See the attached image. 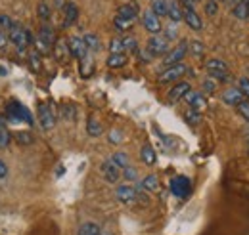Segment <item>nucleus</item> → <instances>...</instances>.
I'll return each instance as SVG.
<instances>
[{
	"mask_svg": "<svg viewBox=\"0 0 249 235\" xmlns=\"http://www.w3.org/2000/svg\"><path fill=\"white\" fill-rule=\"evenodd\" d=\"M8 40L18 48V52H19V54H23V52H25V48L33 42V36H31V33L25 29V27H21L18 21H14L12 29L8 31Z\"/></svg>",
	"mask_w": 249,
	"mask_h": 235,
	"instance_id": "f257e3e1",
	"label": "nucleus"
},
{
	"mask_svg": "<svg viewBox=\"0 0 249 235\" xmlns=\"http://www.w3.org/2000/svg\"><path fill=\"white\" fill-rule=\"evenodd\" d=\"M6 117L10 118L14 124H18V122L35 124V122H33L31 111H29L23 103H19V101H16V100H12V101L8 103V107H6Z\"/></svg>",
	"mask_w": 249,
	"mask_h": 235,
	"instance_id": "f03ea898",
	"label": "nucleus"
},
{
	"mask_svg": "<svg viewBox=\"0 0 249 235\" xmlns=\"http://www.w3.org/2000/svg\"><path fill=\"white\" fill-rule=\"evenodd\" d=\"M146 50H148L154 58H159V56H165V54L171 50V46H169V40L159 33V34H152V38H150L148 44H146Z\"/></svg>",
	"mask_w": 249,
	"mask_h": 235,
	"instance_id": "7ed1b4c3",
	"label": "nucleus"
},
{
	"mask_svg": "<svg viewBox=\"0 0 249 235\" xmlns=\"http://www.w3.org/2000/svg\"><path fill=\"white\" fill-rule=\"evenodd\" d=\"M38 124L42 130H52L56 126L54 109L48 103H38Z\"/></svg>",
	"mask_w": 249,
	"mask_h": 235,
	"instance_id": "20e7f679",
	"label": "nucleus"
},
{
	"mask_svg": "<svg viewBox=\"0 0 249 235\" xmlns=\"http://www.w3.org/2000/svg\"><path fill=\"white\" fill-rule=\"evenodd\" d=\"M171 191L173 195H177L178 199H186L192 193V182L186 176H177L171 180Z\"/></svg>",
	"mask_w": 249,
	"mask_h": 235,
	"instance_id": "39448f33",
	"label": "nucleus"
},
{
	"mask_svg": "<svg viewBox=\"0 0 249 235\" xmlns=\"http://www.w3.org/2000/svg\"><path fill=\"white\" fill-rule=\"evenodd\" d=\"M186 65L184 63H175V65H169L161 75H159V83L161 84H167V83H175L178 81L184 73H186Z\"/></svg>",
	"mask_w": 249,
	"mask_h": 235,
	"instance_id": "423d86ee",
	"label": "nucleus"
},
{
	"mask_svg": "<svg viewBox=\"0 0 249 235\" xmlns=\"http://www.w3.org/2000/svg\"><path fill=\"white\" fill-rule=\"evenodd\" d=\"M100 170H102V176L106 178V182L107 184H117L121 176H123V168H119L111 159H107V161H104L102 163V167H100Z\"/></svg>",
	"mask_w": 249,
	"mask_h": 235,
	"instance_id": "0eeeda50",
	"label": "nucleus"
},
{
	"mask_svg": "<svg viewBox=\"0 0 249 235\" xmlns=\"http://www.w3.org/2000/svg\"><path fill=\"white\" fill-rule=\"evenodd\" d=\"M188 54V42L186 40H180V44H177L173 50H169L163 58V63L169 67V65H175V63H180L184 56Z\"/></svg>",
	"mask_w": 249,
	"mask_h": 235,
	"instance_id": "6e6552de",
	"label": "nucleus"
},
{
	"mask_svg": "<svg viewBox=\"0 0 249 235\" xmlns=\"http://www.w3.org/2000/svg\"><path fill=\"white\" fill-rule=\"evenodd\" d=\"M62 14H63L62 27L67 29V27H71V25L79 19V6H77L73 0H65V4H63V8H62Z\"/></svg>",
	"mask_w": 249,
	"mask_h": 235,
	"instance_id": "1a4fd4ad",
	"label": "nucleus"
},
{
	"mask_svg": "<svg viewBox=\"0 0 249 235\" xmlns=\"http://www.w3.org/2000/svg\"><path fill=\"white\" fill-rule=\"evenodd\" d=\"M142 25H144V29L148 31L150 34H159V33L163 31L161 17L156 16L152 10H146V12L142 14Z\"/></svg>",
	"mask_w": 249,
	"mask_h": 235,
	"instance_id": "9d476101",
	"label": "nucleus"
},
{
	"mask_svg": "<svg viewBox=\"0 0 249 235\" xmlns=\"http://www.w3.org/2000/svg\"><path fill=\"white\" fill-rule=\"evenodd\" d=\"M67 46H69V54L75 59H79V61L90 54L89 48H87V44H85V40H83L81 36H71V38L67 40Z\"/></svg>",
	"mask_w": 249,
	"mask_h": 235,
	"instance_id": "9b49d317",
	"label": "nucleus"
},
{
	"mask_svg": "<svg viewBox=\"0 0 249 235\" xmlns=\"http://www.w3.org/2000/svg\"><path fill=\"white\" fill-rule=\"evenodd\" d=\"M184 100L190 103V107L196 109V111H205V109H207V100H205V96H203L201 92L190 90L186 96H184Z\"/></svg>",
	"mask_w": 249,
	"mask_h": 235,
	"instance_id": "f8f14e48",
	"label": "nucleus"
},
{
	"mask_svg": "<svg viewBox=\"0 0 249 235\" xmlns=\"http://www.w3.org/2000/svg\"><path fill=\"white\" fill-rule=\"evenodd\" d=\"M115 197L121 203H134L138 199V191H136V187H130V185H119L115 189Z\"/></svg>",
	"mask_w": 249,
	"mask_h": 235,
	"instance_id": "ddd939ff",
	"label": "nucleus"
},
{
	"mask_svg": "<svg viewBox=\"0 0 249 235\" xmlns=\"http://www.w3.org/2000/svg\"><path fill=\"white\" fill-rule=\"evenodd\" d=\"M117 16H121V17H126V19H138V16H140V8H138V4L136 2H124L121 4L119 8H117Z\"/></svg>",
	"mask_w": 249,
	"mask_h": 235,
	"instance_id": "4468645a",
	"label": "nucleus"
},
{
	"mask_svg": "<svg viewBox=\"0 0 249 235\" xmlns=\"http://www.w3.org/2000/svg\"><path fill=\"white\" fill-rule=\"evenodd\" d=\"M182 10H184V21H186V25L192 31L203 29V21H201V17L197 16L196 10H188V8H182Z\"/></svg>",
	"mask_w": 249,
	"mask_h": 235,
	"instance_id": "2eb2a0df",
	"label": "nucleus"
},
{
	"mask_svg": "<svg viewBox=\"0 0 249 235\" xmlns=\"http://www.w3.org/2000/svg\"><path fill=\"white\" fill-rule=\"evenodd\" d=\"M167 17L173 21V23H178L184 19V10L180 6L178 0H169V12H167Z\"/></svg>",
	"mask_w": 249,
	"mask_h": 235,
	"instance_id": "dca6fc26",
	"label": "nucleus"
},
{
	"mask_svg": "<svg viewBox=\"0 0 249 235\" xmlns=\"http://www.w3.org/2000/svg\"><path fill=\"white\" fill-rule=\"evenodd\" d=\"M190 90H192V86H190V83H186V81L177 83L173 88L169 90V100H171V101H178V100H182V98L186 96Z\"/></svg>",
	"mask_w": 249,
	"mask_h": 235,
	"instance_id": "f3484780",
	"label": "nucleus"
},
{
	"mask_svg": "<svg viewBox=\"0 0 249 235\" xmlns=\"http://www.w3.org/2000/svg\"><path fill=\"white\" fill-rule=\"evenodd\" d=\"M244 100H246V98H244V94H242L238 88H228L224 94H222V101H224L226 105H232V107L240 105Z\"/></svg>",
	"mask_w": 249,
	"mask_h": 235,
	"instance_id": "a211bd4d",
	"label": "nucleus"
},
{
	"mask_svg": "<svg viewBox=\"0 0 249 235\" xmlns=\"http://www.w3.org/2000/svg\"><path fill=\"white\" fill-rule=\"evenodd\" d=\"M52 52H54V56H56V59H58L60 63H65V61H67V58L71 56V54H69L67 40H56V44H54Z\"/></svg>",
	"mask_w": 249,
	"mask_h": 235,
	"instance_id": "6ab92c4d",
	"label": "nucleus"
},
{
	"mask_svg": "<svg viewBox=\"0 0 249 235\" xmlns=\"http://www.w3.org/2000/svg\"><path fill=\"white\" fill-rule=\"evenodd\" d=\"M36 36H38L42 42H46L50 48H54V44H56V33H54V29H52L50 25L44 23V25L38 29V34H36Z\"/></svg>",
	"mask_w": 249,
	"mask_h": 235,
	"instance_id": "aec40b11",
	"label": "nucleus"
},
{
	"mask_svg": "<svg viewBox=\"0 0 249 235\" xmlns=\"http://www.w3.org/2000/svg\"><path fill=\"white\" fill-rule=\"evenodd\" d=\"M205 69H207V73H209V75H213V73H228L226 63L218 58L207 59V61H205Z\"/></svg>",
	"mask_w": 249,
	"mask_h": 235,
	"instance_id": "412c9836",
	"label": "nucleus"
},
{
	"mask_svg": "<svg viewBox=\"0 0 249 235\" xmlns=\"http://www.w3.org/2000/svg\"><path fill=\"white\" fill-rule=\"evenodd\" d=\"M83 40H85L89 52H100V50H102V42H100L98 34H94V33H85V34H83Z\"/></svg>",
	"mask_w": 249,
	"mask_h": 235,
	"instance_id": "4be33fe9",
	"label": "nucleus"
},
{
	"mask_svg": "<svg viewBox=\"0 0 249 235\" xmlns=\"http://www.w3.org/2000/svg\"><path fill=\"white\" fill-rule=\"evenodd\" d=\"M140 159H142V161H144V165H148V167L156 165L157 155H156V151H154V147L150 146V144H146V146L140 149Z\"/></svg>",
	"mask_w": 249,
	"mask_h": 235,
	"instance_id": "5701e85b",
	"label": "nucleus"
},
{
	"mask_svg": "<svg viewBox=\"0 0 249 235\" xmlns=\"http://www.w3.org/2000/svg\"><path fill=\"white\" fill-rule=\"evenodd\" d=\"M126 61H128V58H126L124 52H121V54H109V58H107V67H109V69H121V67L126 65Z\"/></svg>",
	"mask_w": 249,
	"mask_h": 235,
	"instance_id": "b1692460",
	"label": "nucleus"
},
{
	"mask_svg": "<svg viewBox=\"0 0 249 235\" xmlns=\"http://www.w3.org/2000/svg\"><path fill=\"white\" fill-rule=\"evenodd\" d=\"M232 16H234L238 21H246V19L249 17L248 2L244 0V2H238V4H234V8H232Z\"/></svg>",
	"mask_w": 249,
	"mask_h": 235,
	"instance_id": "393cba45",
	"label": "nucleus"
},
{
	"mask_svg": "<svg viewBox=\"0 0 249 235\" xmlns=\"http://www.w3.org/2000/svg\"><path fill=\"white\" fill-rule=\"evenodd\" d=\"M134 23H136L134 19H126V17H121V16H115V17H113V27L119 31V33H126V31H130Z\"/></svg>",
	"mask_w": 249,
	"mask_h": 235,
	"instance_id": "a878e982",
	"label": "nucleus"
},
{
	"mask_svg": "<svg viewBox=\"0 0 249 235\" xmlns=\"http://www.w3.org/2000/svg\"><path fill=\"white\" fill-rule=\"evenodd\" d=\"M87 132H89V136H92V138H98V136H102V132H104V126H102V122H100L98 118L90 117V118H89V122H87Z\"/></svg>",
	"mask_w": 249,
	"mask_h": 235,
	"instance_id": "bb28decb",
	"label": "nucleus"
},
{
	"mask_svg": "<svg viewBox=\"0 0 249 235\" xmlns=\"http://www.w3.org/2000/svg\"><path fill=\"white\" fill-rule=\"evenodd\" d=\"M150 10L159 17H165L167 12H169V0H152V8Z\"/></svg>",
	"mask_w": 249,
	"mask_h": 235,
	"instance_id": "cd10ccee",
	"label": "nucleus"
},
{
	"mask_svg": "<svg viewBox=\"0 0 249 235\" xmlns=\"http://www.w3.org/2000/svg\"><path fill=\"white\" fill-rule=\"evenodd\" d=\"M92 71H94V61H92V56L89 54L87 58L81 59V77L83 79H89L92 75Z\"/></svg>",
	"mask_w": 249,
	"mask_h": 235,
	"instance_id": "c85d7f7f",
	"label": "nucleus"
},
{
	"mask_svg": "<svg viewBox=\"0 0 249 235\" xmlns=\"http://www.w3.org/2000/svg\"><path fill=\"white\" fill-rule=\"evenodd\" d=\"M36 16L40 17V21L48 23L50 17H52V8H50L46 2H38V6H36Z\"/></svg>",
	"mask_w": 249,
	"mask_h": 235,
	"instance_id": "c756f323",
	"label": "nucleus"
},
{
	"mask_svg": "<svg viewBox=\"0 0 249 235\" xmlns=\"http://www.w3.org/2000/svg\"><path fill=\"white\" fill-rule=\"evenodd\" d=\"M188 52H190L194 58H203L205 46H203L201 40H192V42H188Z\"/></svg>",
	"mask_w": 249,
	"mask_h": 235,
	"instance_id": "7c9ffc66",
	"label": "nucleus"
},
{
	"mask_svg": "<svg viewBox=\"0 0 249 235\" xmlns=\"http://www.w3.org/2000/svg\"><path fill=\"white\" fill-rule=\"evenodd\" d=\"M146 191H157L159 189V178L156 174H148V176L142 180V184H140Z\"/></svg>",
	"mask_w": 249,
	"mask_h": 235,
	"instance_id": "2f4dec72",
	"label": "nucleus"
},
{
	"mask_svg": "<svg viewBox=\"0 0 249 235\" xmlns=\"http://www.w3.org/2000/svg\"><path fill=\"white\" fill-rule=\"evenodd\" d=\"M79 235H102V230H100V226H98V224H94V222H87V224H83V226H81Z\"/></svg>",
	"mask_w": 249,
	"mask_h": 235,
	"instance_id": "473e14b6",
	"label": "nucleus"
},
{
	"mask_svg": "<svg viewBox=\"0 0 249 235\" xmlns=\"http://www.w3.org/2000/svg\"><path fill=\"white\" fill-rule=\"evenodd\" d=\"M184 120H186L188 124H199L201 122V111H196V109L190 107L184 113Z\"/></svg>",
	"mask_w": 249,
	"mask_h": 235,
	"instance_id": "72a5a7b5",
	"label": "nucleus"
},
{
	"mask_svg": "<svg viewBox=\"0 0 249 235\" xmlns=\"http://www.w3.org/2000/svg\"><path fill=\"white\" fill-rule=\"evenodd\" d=\"M121 40H123V48L126 52H132V54L138 52V40L134 36H123Z\"/></svg>",
	"mask_w": 249,
	"mask_h": 235,
	"instance_id": "f704fd0d",
	"label": "nucleus"
},
{
	"mask_svg": "<svg viewBox=\"0 0 249 235\" xmlns=\"http://www.w3.org/2000/svg\"><path fill=\"white\" fill-rule=\"evenodd\" d=\"M111 161H113V163H115L119 168H124V167H128V157H126V153H123V151H117V153H113Z\"/></svg>",
	"mask_w": 249,
	"mask_h": 235,
	"instance_id": "c9c22d12",
	"label": "nucleus"
},
{
	"mask_svg": "<svg viewBox=\"0 0 249 235\" xmlns=\"http://www.w3.org/2000/svg\"><path fill=\"white\" fill-rule=\"evenodd\" d=\"M107 48H109V54H121V52H124L123 40H121V38H117V36L109 40V46H107Z\"/></svg>",
	"mask_w": 249,
	"mask_h": 235,
	"instance_id": "e433bc0d",
	"label": "nucleus"
},
{
	"mask_svg": "<svg viewBox=\"0 0 249 235\" xmlns=\"http://www.w3.org/2000/svg\"><path fill=\"white\" fill-rule=\"evenodd\" d=\"M203 10H205V16H209V17L217 16L218 2H217V0H205V6H203Z\"/></svg>",
	"mask_w": 249,
	"mask_h": 235,
	"instance_id": "4c0bfd02",
	"label": "nucleus"
},
{
	"mask_svg": "<svg viewBox=\"0 0 249 235\" xmlns=\"http://www.w3.org/2000/svg\"><path fill=\"white\" fill-rule=\"evenodd\" d=\"M14 25V19L8 16V14H0V33H6V31L12 29Z\"/></svg>",
	"mask_w": 249,
	"mask_h": 235,
	"instance_id": "58836bf2",
	"label": "nucleus"
},
{
	"mask_svg": "<svg viewBox=\"0 0 249 235\" xmlns=\"http://www.w3.org/2000/svg\"><path fill=\"white\" fill-rule=\"evenodd\" d=\"M201 90L207 92V94H215V92H217V81L211 79V77H207V79L203 81V84H201Z\"/></svg>",
	"mask_w": 249,
	"mask_h": 235,
	"instance_id": "ea45409f",
	"label": "nucleus"
},
{
	"mask_svg": "<svg viewBox=\"0 0 249 235\" xmlns=\"http://www.w3.org/2000/svg\"><path fill=\"white\" fill-rule=\"evenodd\" d=\"M16 140L19 146H29L33 144V136L29 132H16Z\"/></svg>",
	"mask_w": 249,
	"mask_h": 235,
	"instance_id": "a19ab883",
	"label": "nucleus"
},
{
	"mask_svg": "<svg viewBox=\"0 0 249 235\" xmlns=\"http://www.w3.org/2000/svg\"><path fill=\"white\" fill-rule=\"evenodd\" d=\"M8 144H10V132L4 126V122L0 120V147H6Z\"/></svg>",
	"mask_w": 249,
	"mask_h": 235,
	"instance_id": "79ce46f5",
	"label": "nucleus"
},
{
	"mask_svg": "<svg viewBox=\"0 0 249 235\" xmlns=\"http://www.w3.org/2000/svg\"><path fill=\"white\" fill-rule=\"evenodd\" d=\"M29 65H31L33 71H38L40 69V54L36 50H33L31 54H29Z\"/></svg>",
	"mask_w": 249,
	"mask_h": 235,
	"instance_id": "37998d69",
	"label": "nucleus"
},
{
	"mask_svg": "<svg viewBox=\"0 0 249 235\" xmlns=\"http://www.w3.org/2000/svg\"><path fill=\"white\" fill-rule=\"evenodd\" d=\"M238 90L244 94L246 100H249V79H246V77L238 79Z\"/></svg>",
	"mask_w": 249,
	"mask_h": 235,
	"instance_id": "c03bdc74",
	"label": "nucleus"
},
{
	"mask_svg": "<svg viewBox=\"0 0 249 235\" xmlns=\"http://www.w3.org/2000/svg\"><path fill=\"white\" fill-rule=\"evenodd\" d=\"M123 140L124 138H123V132H121V130H117V128H115V130H111V132H109V144L119 146Z\"/></svg>",
	"mask_w": 249,
	"mask_h": 235,
	"instance_id": "a18cd8bd",
	"label": "nucleus"
},
{
	"mask_svg": "<svg viewBox=\"0 0 249 235\" xmlns=\"http://www.w3.org/2000/svg\"><path fill=\"white\" fill-rule=\"evenodd\" d=\"M163 36L171 42V40H175V38H178V31L175 27V23L173 25H169V27H165V33H163Z\"/></svg>",
	"mask_w": 249,
	"mask_h": 235,
	"instance_id": "49530a36",
	"label": "nucleus"
},
{
	"mask_svg": "<svg viewBox=\"0 0 249 235\" xmlns=\"http://www.w3.org/2000/svg\"><path fill=\"white\" fill-rule=\"evenodd\" d=\"M238 107V113L242 115V118H246V122H249V101L248 100H244L240 105H236Z\"/></svg>",
	"mask_w": 249,
	"mask_h": 235,
	"instance_id": "de8ad7c7",
	"label": "nucleus"
},
{
	"mask_svg": "<svg viewBox=\"0 0 249 235\" xmlns=\"http://www.w3.org/2000/svg\"><path fill=\"white\" fill-rule=\"evenodd\" d=\"M62 117L67 118V120H73V118H75V107H71V105H63Z\"/></svg>",
	"mask_w": 249,
	"mask_h": 235,
	"instance_id": "09e8293b",
	"label": "nucleus"
},
{
	"mask_svg": "<svg viewBox=\"0 0 249 235\" xmlns=\"http://www.w3.org/2000/svg\"><path fill=\"white\" fill-rule=\"evenodd\" d=\"M123 176L126 178V180H130V182H134V180L138 178V172H136V168H132V167H124Z\"/></svg>",
	"mask_w": 249,
	"mask_h": 235,
	"instance_id": "8fccbe9b",
	"label": "nucleus"
},
{
	"mask_svg": "<svg viewBox=\"0 0 249 235\" xmlns=\"http://www.w3.org/2000/svg\"><path fill=\"white\" fill-rule=\"evenodd\" d=\"M138 52H140V59H142V61H144V63H148V61H150V59L154 58V56H152V54H150V52H148V50H146V48H144V50H138Z\"/></svg>",
	"mask_w": 249,
	"mask_h": 235,
	"instance_id": "3c124183",
	"label": "nucleus"
},
{
	"mask_svg": "<svg viewBox=\"0 0 249 235\" xmlns=\"http://www.w3.org/2000/svg\"><path fill=\"white\" fill-rule=\"evenodd\" d=\"M6 176H8V165L0 159V180H4Z\"/></svg>",
	"mask_w": 249,
	"mask_h": 235,
	"instance_id": "603ef678",
	"label": "nucleus"
},
{
	"mask_svg": "<svg viewBox=\"0 0 249 235\" xmlns=\"http://www.w3.org/2000/svg\"><path fill=\"white\" fill-rule=\"evenodd\" d=\"M6 42H8V34L6 33H0V50L6 46Z\"/></svg>",
	"mask_w": 249,
	"mask_h": 235,
	"instance_id": "864d4df0",
	"label": "nucleus"
},
{
	"mask_svg": "<svg viewBox=\"0 0 249 235\" xmlns=\"http://www.w3.org/2000/svg\"><path fill=\"white\" fill-rule=\"evenodd\" d=\"M63 4H65V0H54V6H56L58 10H62V8H63Z\"/></svg>",
	"mask_w": 249,
	"mask_h": 235,
	"instance_id": "5fc2aeb1",
	"label": "nucleus"
},
{
	"mask_svg": "<svg viewBox=\"0 0 249 235\" xmlns=\"http://www.w3.org/2000/svg\"><path fill=\"white\" fill-rule=\"evenodd\" d=\"M232 4H238V2H244V0H230Z\"/></svg>",
	"mask_w": 249,
	"mask_h": 235,
	"instance_id": "6e6d98bb",
	"label": "nucleus"
},
{
	"mask_svg": "<svg viewBox=\"0 0 249 235\" xmlns=\"http://www.w3.org/2000/svg\"><path fill=\"white\" fill-rule=\"evenodd\" d=\"M192 2H196V4H197V2H203V0H192Z\"/></svg>",
	"mask_w": 249,
	"mask_h": 235,
	"instance_id": "4d7b16f0",
	"label": "nucleus"
},
{
	"mask_svg": "<svg viewBox=\"0 0 249 235\" xmlns=\"http://www.w3.org/2000/svg\"><path fill=\"white\" fill-rule=\"evenodd\" d=\"M246 2H248V10H249V0H246Z\"/></svg>",
	"mask_w": 249,
	"mask_h": 235,
	"instance_id": "13d9d810",
	"label": "nucleus"
},
{
	"mask_svg": "<svg viewBox=\"0 0 249 235\" xmlns=\"http://www.w3.org/2000/svg\"><path fill=\"white\" fill-rule=\"evenodd\" d=\"M217 2H218V0H217ZM224 2H228V0H224Z\"/></svg>",
	"mask_w": 249,
	"mask_h": 235,
	"instance_id": "bf43d9fd",
	"label": "nucleus"
},
{
	"mask_svg": "<svg viewBox=\"0 0 249 235\" xmlns=\"http://www.w3.org/2000/svg\"><path fill=\"white\" fill-rule=\"evenodd\" d=\"M248 155H249V151H248Z\"/></svg>",
	"mask_w": 249,
	"mask_h": 235,
	"instance_id": "052dcab7",
	"label": "nucleus"
}]
</instances>
